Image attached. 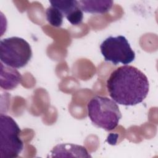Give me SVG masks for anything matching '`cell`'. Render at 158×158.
Listing matches in <instances>:
<instances>
[{"mask_svg":"<svg viewBox=\"0 0 158 158\" xmlns=\"http://www.w3.org/2000/svg\"><path fill=\"white\" fill-rule=\"evenodd\" d=\"M67 20L73 25H80L83 19V12L79 7L75 9L66 17Z\"/></svg>","mask_w":158,"mask_h":158,"instance_id":"obj_11","label":"cell"},{"mask_svg":"<svg viewBox=\"0 0 158 158\" xmlns=\"http://www.w3.org/2000/svg\"><path fill=\"white\" fill-rule=\"evenodd\" d=\"M88 115L92 123L106 131L115 129L122 118L116 102L107 97L96 96L87 104Z\"/></svg>","mask_w":158,"mask_h":158,"instance_id":"obj_2","label":"cell"},{"mask_svg":"<svg viewBox=\"0 0 158 158\" xmlns=\"http://www.w3.org/2000/svg\"><path fill=\"white\" fill-rule=\"evenodd\" d=\"M46 17L50 25L55 27H59L63 23L64 15L57 8L50 6L46 10Z\"/></svg>","mask_w":158,"mask_h":158,"instance_id":"obj_10","label":"cell"},{"mask_svg":"<svg viewBox=\"0 0 158 158\" xmlns=\"http://www.w3.org/2000/svg\"><path fill=\"white\" fill-rule=\"evenodd\" d=\"M109 96L116 103L135 106L146 98L149 89L147 77L138 68L122 65L112 71L106 81Z\"/></svg>","mask_w":158,"mask_h":158,"instance_id":"obj_1","label":"cell"},{"mask_svg":"<svg viewBox=\"0 0 158 158\" xmlns=\"http://www.w3.org/2000/svg\"><path fill=\"white\" fill-rule=\"evenodd\" d=\"M49 156L51 157H91L84 146L72 143L57 144L51 151V155Z\"/></svg>","mask_w":158,"mask_h":158,"instance_id":"obj_6","label":"cell"},{"mask_svg":"<svg viewBox=\"0 0 158 158\" xmlns=\"http://www.w3.org/2000/svg\"><path fill=\"white\" fill-rule=\"evenodd\" d=\"M1 158L17 157L23 149V143L20 138L21 130L10 116L0 115Z\"/></svg>","mask_w":158,"mask_h":158,"instance_id":"obj_4","label":"cell"},{"mask_svg":"<svg viewBox=\"0 0 158 158\" xmlns=\"http://www.w3.org/2000/svg\"><path fill=\"white\" fill-rule=\"evenodd\" d=\"M31 57V48L23 38L12 36L1 40L0 59L4 65L15 69L22 68Z\"/></svg>","mask_w":158,"mask_h":158,"instance_id":"obj_3","label":"cell"},{"mask_svg":"<svg viewBox=\"0 0 158 158\" xmlns=\"http://www.w3.org/2000/svg\"><path fill=\"white\" fill-rule=\"evenodd\" d=\"M22 80L20 73L15 68L4 65L1 62L0 85L5 90H10L15 88Z\"/></svg>","mask_w":158,"mask_h":158,"instance_id":"obj_7","label":"cell"},{"mask_svg":"<svg viewBox=\"0 0 158 158\" xmlns=\"http://www.w3.org/2000/svg\"><path fill=\"white\" fill-rule=\"evenodd\" d=\"M113 1L110 0H81L78 1L80 9L86 13L104 14L112 7Z\"/></svg>","mask_w":158,"mask_h":158,"instance_id":"obj_8","label":"cell"},{"mask_svg":"<svg viewBox=\"0 0 158 158\" xmlns=\"http://www.w3.org/2000/svg\"><path fill=\"white\" fill-rule=\"evenodd\" d=\"M49 2L51 4V6L59 9L65 17L72 12L75 9L79 7L78 1L76 0H53L49 1Z\"/></svg>","mask_w":158,"mask_h":158,"instance_id":"obj_9","label":"cell"},{"mask_svg":"<svg viewBox=\"0 0 158 158\" xmlns=\"http://www.w3.org/2000/svg\"><path fill=\"white\" fill-rule=\"evenodd\" d=\"M100 50L104 60L114 65L121 63L127 65L135 59V52L127 39L122 35L110 36L100 45Z\"/></svg>","mask_w":158,"mask_h":158,"instance_id":"obj_5","label":"cell"}]
</instances>
